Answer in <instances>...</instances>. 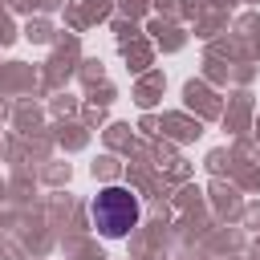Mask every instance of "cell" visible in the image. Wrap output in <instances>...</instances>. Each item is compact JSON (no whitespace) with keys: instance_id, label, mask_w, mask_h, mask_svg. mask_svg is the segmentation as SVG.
Here are the masks:
<instances>
[{"instance_id":"cell-1","label":"cell","mask_w":260,"mask_h":260,"mask_svg":"<svg viewBox=\"0 0 260 260\" xmlns=\"http://www.w3.org/2000/svg\"><path fill=\"white\" fill-rule=\"evenodd\" d=\"M93 223L102 236H126L134 223H138V195L130 187H106L93 195Z\"/></svg>"}]
</instances>
